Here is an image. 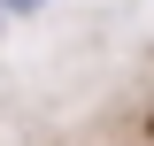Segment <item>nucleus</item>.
I'll return each mask as SVG.
<instances>
[{
  "mask_svg": "<svg viewBox=\"0 0 154 146\" xmlns=\"http://www.w3.org/2000/svg\"><path fill=\"white\" fill-rule=\"evenodd\" d=\"M0 8H16V16H31V8H46V0H0Z\"/></svg>",
  "mask_w": 154,
  "mask_h": 146,
  "instance_id": "f257e3e1",
  "label": "nucleus"
}]
</instances>
